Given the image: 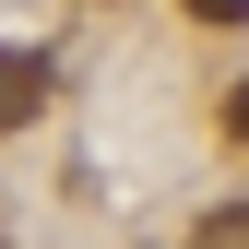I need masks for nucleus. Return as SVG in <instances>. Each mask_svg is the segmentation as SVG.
Segmentation results:
<instances>
[{"mask_svg":"<svg viewBox=\"0 0 249 249\" xmlns=\"http://www.w3.org/2000/svg\"><path fill=\"white\" fill-rule=\"evenodd\" d=\"M226 131H237V142H249V83H237V95H226Z\"/></svg>","mask_w":249,"mask_h":249,"instance_id":"nucleus-4","label":"nucleus"},{"mask_svg":"<svg viewBox=\"0 0 249 249\" xmlns=\"http://www.w3.org/2000/svg\"><path fill=\"white\" fill-rule=\"evenodd\" d=\"M48 83H59V59H48V48H0V131H36Z\"/></svg>","mask_w":249,"mask_h":249,"instance_id":"nucleus-1","label":"nucleus"},{"mask_svg":"<svg viewBox=\"0 0 249 249\" xmlns=\"http://www.w3.org/2000/svg\"><path fill=\"white\" fill-rule=\"evenodd\" d=\"M190 24H249V0H178Z\"/></svg>","mask_w":249,"mask_h":249,"instance_id":"nucleus-3","label":"nucleus"},{"mask_svg":"<svg viewBox=\"0 0 249 249\" xmlns=\"http://www.w3.org/2000/svg\"><path fill=\"white\" fill-rule=\"evenodd\" d=\"M202 249H249V202H226V213H202Z\"/></svg>","mask_w":249,"mask_h":249,"instance_id":"nucleus-2","label":"nucleus"}]
</instances>
